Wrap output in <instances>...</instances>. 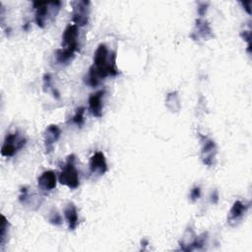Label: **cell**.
Returning a JSON list of instances; mask_svg holds the SVG:
<instances>
[{"instance_id":"24","label":"cell","mask_w":252,"mask_h":252,"mask_svg":"<svg viewBox=\"0 0 252 252\" xmlns=\"http://www.w3.org/2000/svg\"><path fill=\"white\" fill-rule=\"evenodd\" d=\"M211 197H212V198H211L212 203L217 204V203H218V201H219V193H218V191H217V190H215V191L212 193V196H211Z\"/></svg>"},{"instance_id":"22","label":"cell","mask_w":252,"mask_h":252,"mask_svg":"<svg viewBox=\"0 0 252 252\" xmlns=\"http://www.w3.org/2000/svg\"><path fill=\"white\" fill-rule=\"evenodd\" d=\"M207 7H208V3H204L203 2V3L199 4V7H198V14H199V16L203 17L206 14Z\"/></svg>"},{"instance_id":"16","label":"cell","mask_w":252,"mask_h":252,"mask_svg":"<svg viewBox=\"0 0 252 252\" xmlns=\"http://www.w3.org/2000/svg\"><path fill=\"white\" fill-rule=\"evenodd\" d=\"M84 113H85V107L77 108L74 116L72 117V122L75 123L76 125H78L79 127H81L84 124V122H85Z\"/></svg>"},{"instance_id":"19","label":"cell","mask_w":252,"mask_h":252,"mask_svg":"<svg viewBox=\"0 0 252 252\" xmlns=\"http://www.w3.org/2000/svg\"><path fill=\"white\" fill-rule=\"evenodd\" d=\"M43 88H44V91H46V89H50L53 92L54 90V88H52L51 86V76L49 73H46L43 75Z\"/></svg>"},{"instance_id":"23","label":"cell","mask_w":252,"mask_h":252,"mask_svg":"<svg viewBox=\"0 0 252 252\" xmlns=\"http://www.w3.org/2000/svg\"><path fill=\"white\" fill-rule=\"evenodd\" d=\"M240 4L244 7V9L246 10V12H247L248 14H251V9H250L251 1H247V2H240Z\"/></svg>"},{"instance_id":"20","label":"cell","mask_w":252,"mask_h":252,"mask_svg":"<svg viewBox=\"0 0 252 252\" xmlns=\"http://www.w3.org/2000/svg\"><path fill=\"white\" fill-rule=\"evenodd\" d=\"M240 35L242 36V38H243L244 40L247 41V43H248L247 51L250 53V51H251V43H250V41H251V40H250V39H251V32H250V31H243V32H241Z\"/></svg>"},{"instance_id":"12","label":"cell","mask_w":252,"mask_h":252,"mask_svg":"<svg viewBox=\"0 0 252 252\" xmlns=\"http://www.w3.org/2000/svg\"><path fill=\"white\" fill-rule=\"evenodd\" d=\"M56 175L52 170L42 172L37 179V186L41 191H51L56 187Z\"/></svg>"},{"instance_id":"7","label":"cell","mask_w":252,"mask_h":252,"mask_svg":"<svg viewBox=\"0 0 252 252\" xmlns=\"http://www.w3.org/2000/svg\"><path fill=\"white\" fill-rule=\"evenodd\" d=\"M202 138V149H201V159L204 164L208 166H212L214 164V160L216 158L218 150L215 142L206 137L200 135Z\"/></svg>"},{"instance_id":"11","label":"cell","mask_w":252,"mask_h":252,"mask_svg":"<svg viewBox=\"0 0 252 252\" xmlns=\"http://www.w3.org/2000/svg\"><path fill=\"white\" fill-rule=\"evenodd\" d=\"M248 209V205L243 204L241 201H235L229 211L227 217V222L230 225H235L244 216Z\"/></svg>"},{"instance_id":"18","label":"cell","mask_w":252,"mask_h":252,"mask_svg":"<svg viewBox=\"0 0 252 252\" xmlns=\"http://www.w3.org/2000/svg\"><path fill=\"white\" fill-rule=\"evenodd\" d=\"M48 221L53 224V225H60L62 223V218L60 216V214L56 211L53 210L52 212H50L49 217H48Z\"/></svg>"},{"instance_id":"21","label":"cell","mask_w":252,"mask_h":252,"mask_svg":"<svg viewBox=\"0 0 252 252\" xmlns=\"http://www.w3.org/2000/svg\"><path fill=\"white\" fill-rule=\"evenodd\" d=\"M200 196H201V189H200L199 186H195L191 190V192H190V199H191V201L194 202V201L198 200L200 198Z\"/></svg>"},{"instance_id":"6","label":"cell","mask_w":252,"mask_h":252,"mask_svg":"<svg viewBox=\"0 0 252 252\" xmlns=\"http://www.w3.org/2000/svg\"><path fill=\"white\" fill-rule=\"evenodd\" d=\"M79 30L76 25H68L62 33V41L61 45L63 48L71 49L75 52L79 51Z\"/></svg>"},{"instance_id":"15","label":"cell","mask_w":252,"mask_h":252,"mask_svg":"<svg viewBox=\"0 0 252 252\" xmlns=\"http://www.w3.org/2000/svg\"><path fill=\"white\" fill-rule=\"evenodd\" d=\"M196 29L199 32V34H201L203 37L205 38H209V37H212L213 36V32H212V29L209 25V23L201 18H198L196 20Z\"/></svg>"},{"instance_id":"1","label":"cell","mask_w":252,"mask_h":252,"mask_svg":"<svg viewBox=\"0 0 252 252\" xmlns=\"http://www.w3.org/2000/svg\"><path fill=\"white\" fill-rule=\"evenodd\" d=\"M116 67V53L108 51L104 43L98 44L94 54V64L89 69L86 83L91 87H96L101 79L118 75Z\"/></svg>"},{"instance_id":"10","label":"cell","mask_w":252,"mask_h":252,"mask_svg":"<svg viewBox=\"0 0 252 252\" xmlns=\"http://www.w3.org/2000/svg\"><path fill=\"white\" fill-rule=\"evenodd\" d=\"M104 94V90H100L94 94H92L89 97V108L91 113L94 117L102 116V97Z\"/></svg>"},{"instance_id":"8","label":"cell","mask_w":252,"mask_h":252,"mask_svg":"<svg viewBox=\"0 0 252 252\" xmlns=\"http://www.w3.org/2000/svg\"><path fill=\"white\" fill-rule=\"evenodd\" d=\"M89 167L92 174H94L97 176L103 175L108 169L104 154L102 152L94 153L90 158Z\"/></svg>"},{"instance_id":"3","label":"cell","mask_w":252,"mask_h":252,"mask_svg":"<svg viewBox=\"0 0 252 252\" xmlns=\"http://www.w3.org/2000/svg\"><path fill=\"white\" fill-rule=\"evenodd\" d=\"M75 160H76L75 155H69L67 157L63 169L60 172L58 177L59 182L70 189H76L80 184L79 172L75 165Z\"/></svg>"},{"instance_id":"5","label":"cell","mask_w":252,"mask_h":252,"mask_svg":"<svg viewBox=\"0 0 252 252\" xmlns=\"http://www.w3.org/2000/svg\"><path fill=\"white\" fill-rule=\"evenodd\" d=\"M90 1L79 0L72 1L71 5L73 8L72 11V21L74 25L78 27H84L89 23L90 15Z\"/></svg>"},{"instance_id":"13","label":"cell","mask_w":252,"mask_h":252,"mask_svg":"<svg viewBox=\"0 0 252 252\" xmlns=\"http://www.w3.org/2000/svg\"><path fill=\"white\" fill-rule=\"evenodd\" d=\"M64 217L68 222V227L70 230H74L79 223V216L76 206L73 203L67 204L64 209Z\"/></svg>"},{"instance_id":"14","label":"cell","mask_w":252,"mask_h":252,"mask_svg":"<svg viewBox=\"0 0 252 252\" xmlns=\"http://www.w3.org/2000/svg\"><path fill=\"white\" fill-rule=\"evenodd\" d=\"M75 51L68 48H59L55 52V60L60 65H68L75 57Z\"/></svg>"},{"instance_id":"9","label":"cell","mask_w":252,"mask_h":252,"mask_svg":"<svg viewBox=\"0 0 252 252\" xmlns=\"http://www.w3.org/2000/svg\"><path fill=\"white\" fill-rule=\"evenodd\" d=\"M60 136H61V130L57 125L51 124L46 127L43 134V142H44V148H45L46 154H50L53 152L54 144L59 140Z\"/></svg>"},{"instance_id":"4","label":"cell","mask_w":252,"mask_h":252,"mask_svg":"<svg viewBox=\"0 0 252 252\" xmlns=\"http://www.w3.org/2000/svg\"><path fill=\"white\" fill-rule=\"evenodd\" d=\"M27 143L25 137L20 135L18 132L9 133L4 139V143L1 147V155L5 158H11L15 154L23 149Z\"/></svg>"},{"instance_id":"17","label":"cell","mask_w":252,"mask_h":252,"mask_svg":"<svg viewBox=\"0 0 252 252\" xmlns=\"http://www.w3.org/2000/svg\"><path fill=\"white\" fill-rule=\"evenodd\" d=\"M9 225H10V223H9V221L7 220L6 217H5L4 215H2V216H1V232H0V238H1L0 242H1V244L4 243V239H5L6 235L8 234Z\"/></svg>"},{"instance_id":"2","label":"cell","mask_w":252,"mask_h":252,"mask_svg":"<svg viewBox=\"0 0 252 252\" xmlns=\"http://www.w3.org/2000/svg\"><path fill=\"white\" fill-rule=\"evenodd\" d=\"M32 6L35 9V23L39 28H44L45 25L56 17L61 2L60 1H33Z\"/></svg>"}]
</instances>
